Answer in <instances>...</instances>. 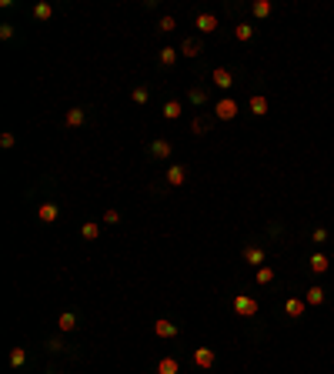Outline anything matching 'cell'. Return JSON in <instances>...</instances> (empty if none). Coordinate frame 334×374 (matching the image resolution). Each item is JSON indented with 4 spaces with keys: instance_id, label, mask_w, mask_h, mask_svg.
Listing matches in <instances>:
<instances>
[{
    "instance_id": "cell-28",
    "label": "cell",
    "mask_w": 334,
    "mask_h": 374,
    "mask_svg": "<svg viewBox=\"0 0 334 374\" xmlns=\"http://www.w3.org/2000/svg\"><path fill=\"white\" fill-rule=\"evenodd\" d=\"M251 10H254V17H267V14H271V3H267V0H258Z\"/></svg>"
},
{
    "instance_id": "cell-32",
    "label": "cell",
    "mask_w": 334,
    "mask_h": 374,
    "mask_svg": "<svg viewBox=\"0 0 334 374\" xmlns=\"http://www.w3.org/2000/svg\"><path fill=\"white\" fill-rule=\"evenodd\" d=\"M47 351H64V341H60V337H50V341H47Z\"/></svg>"
},
{
    "instance_id": "cell-12",
    "label": "cell",
    "mask_w": 334,
    "mask_h": 374,
    "mask_svg": "<svg viewBox=\"0 0 334 374\" xmlns=\"http://www.w3.org/2000/svg\"><path fill=\"white\" fill-rule=\"evenodd\" d=\"M154 374H181L177 357H161V361H157V371H154Z\"/></svg>"
},
{
    "instance_id": "cell-21",
    "label": "cell",
    "mask_w": 334,
    "mask_h": 374,
    "mask_svg": "<svg viewBox=\"0 0 334 374\" xmlns=\"http://www.w3.org/2000/svg\"><path fill=\"white\" fill-rule=\"evenodd\" d=\"M311 271H314V274H324V271H328V257H324V254H311Z\"/></svg>"
},
{
    "instance_id": "cell-23",
    "label": "cell",
    "mask_w": 334,
    "mask_h": 374,
    "mask_svg": "<svg viewBox=\"0 0 334 374\" xmlns=\"http://www.w3.org/2000/svg\"><path fill=\"white\" fill-rule=\"evenodd\" d=\"M234 37L238 40H251L254 37V27H251V23H238V27H234Z\"/></svg>"
},
{
    "instance_id": "cell-15",
    "label": "cell",
    "mask_w": 334,
    "mask_h": 374,
    "mask_svg": "<svg viewBox=\"0 0 334 374\" xmlns=\"http://www.w3.org/2000/svg\"><path fill=\"white\" fill-rule=\"evenodd\" d=\"M177 57H181V50H177V47H164V50L157 54V60H161L164 67H174V64H177Z\"/></svg>"
},
{
    "instance_id": "cell-20",
    "label": "cell",
    "mask_w": 334,
    "mask_h": 374,
    "mask_svg": "<svg viewBox=\"0 0 334 374\" xmlns=\"http://www.w3.org/2000/svg\"><path fill=\"white\" fill-rule=\"evenodd\" d=\"M164 117L167 120H177V117H181V100H167L164 104Z\"/></svg>"
},
{
    "instance_id": "cell-26",
    "label": "cell",
    "mask_w": 334,
    "mask_h": 374,
    "mask_svg": "<svg viewBox=\"0 0 334 374\" xmlns=\"http://www.w3.org/2000/svg\"><path fill=\"white\" fill-rule=\"evenodd\" d=\"M130 97H134V104H147V100H150V91H147V87H134V94H130Z\"/></svg>"
},
{
    "instance_id": "cell-9",
    "label": "cell",
    "mask_w": 334,
    "mask_h": 374,
    "mask_svg": "<svg viewBox=\"0 0 334 374\" xmlns=\"http://www.w3.org/2000/svg\"><path fill=\"white\" fill-rule=\"evenodd\" d=\"M57 327H60L64 334H71V331H77V314H74V311H64V314L57 318Z\"/></svg>"
},
{
    "instance_id": "cell-10",
    "label": "cell",
    "mask_w": 334,
    "mask_h": 374,
    "mask_svg": "<svg viewBox=\"0 0 334 374\" xmlns=\"http://www.w3.org/2000/svg\"><path fill=\"white\" fill-rule=\"evenodd\" d=\"M187 181V170L181 167V164H174V167H167V184L170 187H181Z\"/></svg>"
},
{
    "instance_id": "cell-25",
    "label": "cell",
    "mask_w": 334,
    "mask_h": 374,
    "mask_svg": "<svg viewBox=\"0 0 334 374\" xmlns=\"http://www.w3.org/2000/svg\"><path fill=\"white\" fill-rule=\"evenodd\" d=\"M157 30H161V34H174V30H177V20H174V17H161Z\"/></svg>"
},
{
    "instance_id": "cell-30",
    "label": "cell",
    "mask_w": 334,
    "mask_h": 374,
    "mask_svg": "<svg viewBox=\"0 0 334 374\" xmlns=\"http://www.w3.org/2000/svg\"><path fill=\"white\" fill-rule=\"evenodd\" d=\"M0 37H3V40L14 37V23H0Z\"/></svg>"
},
{
    "instance_id": "cell-5",
    "label": "cell",
    "mask_w": 334,
    "mask_h": 374,
    "mask_svg": "<svg viewBox=\"0 0 334 374\" xmlns=\"http://www.w3.org/2000/svg\"><path fill=\"white\" fill-rule=\"evenodd\" d=\"M211 80H214V84H217L221 91H231V87H234V74H231L227 67H217V70L211 74Z\"/></svg>"
},
{
    "instance_id": "cell-4",
    "label": "cell",
    "mask_w": 334,
    "mask_h": 374,
    "mask_svg": "<svg viewBox=\"0 0 334 374\" xmlns=\"http://www.w3.org/2000/svg\"><path fill=\"white\" fill-rule=\"evenodd\" d=\"M150 157H157V161H167L170 157V140H164V137H157V140H150Z\"/></svg>"
},
{
    "instance_id": "cell-11",
    "label": "cell",
    "mask_w": 334,
    "mask_h": 374,
    "mask_svg": "<svg viewBox=\"0 0 334 374\" xmlns=\"http://www.w3.org/2000/svg\"><path fill=\"white\" fill-rule=\"evenodd\" d=\"M304 307H308V301H301V298H287V304H284V311H287V318H301L304 314Z\"/></svg>"
},
{
    "instance_id": "cell-24",
    "label": "cell",
    "mask_w": 334,
    "mask_h": 374,
    "mask_svg": "<svg viewBox=\"0 0 334 374\" xmlns=\"http://www.w3.org/2000/svg\"><path fill=\"white\" fill-rule=\"evenodd\" d=\"M24 361H27V351H24V348H14V351H10V368H24Z\"/></svg>"
},
{
    "instance_id": "cell-1",
    "label": "cell",
    "mask_w": 334,
    "mask_h": 374,
    "mask_svg": "<svg viewBox=\"0 0 334 374\" xmlns=\"http://www.w3.org/2000/svg\"><path fill=\"white\" fill-rule=\"evenodd\" d=\"M234 311H238L241 318H254V314H258V301L247 298V294H238V298H234Z\"/></svg>"
},
{
    "instance_id": "cell-29",
    "label": "cell",
    "mask_w": 334,
    "mask_h": 374,
    "mask_svg": "<svg viewBox=\"0 0 334 374\" xmlns=\"http://www.w3.org/2000/svg\"><path fill=\"white\" fill-rule=\"evenodd\" d=\"M187 97H191V104H204V100H207V94H204V87H194V91L187 94Z\"/></svg>"
},
{
    "instance_id": "cell-3",
    "label": "cell",
    "mask_w": 334,
    "mask_h": 374,
    "mask_svg": "<svg viewBox=\"0 0 334 374\" xmlns=\"http://www.w3.org/2000/svg\"><path fill=\"white\" fill-rule=\"evenodd\" d=\"M154 334L157 337H177L181 334V327H177V324H174V321H154Z\"/></svg>"
},
{
    "instance_id": "cell-27",
    "label": "cell",
    "mask_w": 334,
    "mask_h": 374,
    "mask_svg": "<svg viewBox=\"0 0 334 374\" xmlns=\"http://www.w3.org/2000/svg\"><path fill=\"white\" fill-rule=\"evenodd\" d=\"M254 278H258V284H271V280H274V271H271V267H258Z\"/></svg>"
},
{
    "instance_id": "cell-35",
    "label": "cell",
    "mask_w": 334,
    "mask_h": 374,
    "mask_svg": "<svg viewBox=\"0 0 334 374\" xmlns=\"http://www.w3.org/2000/svg\"><path fill=\"white\" fill-rule=\"evenodd\" d=\"M14 140H17L14 134H3V137H0V144H3V147H14Z\"/></svg>"
},
{
    "instance_id": "cell-33",
    "label": "cell",
    "mask_w": 334,
    "mask_h": 374,
    "mask_svg": "<svg viewBox=\"0 0 334 374\" xmlns=\"http://www.w3.org/2000/svg\"><path fill=\"white\" fill-rule=\"evenodd\" d=\"M191 127H194V134H204V131H207V124H204V117H197V120H194V124H191Z\"/></svg>"
},
{
    "instance_id": "cell-16",
    "label": "cell",
    "mask_w": 334,
    "mask_h": 374,
    "mask_svg": "<svg viewBox=\"0 0 334 374\" xmlns=\"http://www.w3.org/2000/svg\"><path fill=\"white\" fill-rule=\"evenodd\" d=\"M181 54H184V57H197V54H201V40H194V37L184 40V44H181Z\"/></svg>"
},
{
    "instance_id": "cell-13",
    "label": "cell",
    "mask_w": 334,
    "mask_h": 374,
    "mask_svg": "<svg viewBox=\"0 0 334 374\" xmlns=\"http://www.w3.org/2000/svg\"><path fill=\"white\" fill-rule=\"evenodd\" d=\"M64 120H67V127H84V120H87V114H84V107H71Z\"/></svg>"
},
{
    "instance_id": "cell-19",
    "label": "cell",
    "mask_w": 334,
    "mask_h": 374,
    "mask_svg": "<svg viewBox=\"0 0 334 374\" xmlns=\"http://www.w3.org/2000/svg\"><path fill=\"white\" fill-rule=\"evenodd\" d=\"M304 301H308V304H314V307H317V304H324V287H317V284H314V287L304 294Z\"/></svg>"
},
{
    "instance_id": "cell-8",
    "label": "cell",
    "mask_w": 334,
    "mask_h": 374,
    "mask_svg": "<svg viewBox=\"0 0 334 374\" xmlns=\"http://www.w3.org/2000/svg\"><path fill=\"white\" fill-rule=\"evenodd\" d=\"M244 261L247 264H254V267H264V247H244Z\"/></svg>"
},
{
    "instance_id": "cell-18",
    "label": "cell",
    "mask_w": 334,
    "mask_h": 374,
    "mask_svg": "<svg viewBox=\"0 0 334 374\" xmlns=\"http://www.w3.org/2000/svg\"><path fill=\"white\" fill-rule=\"evenodd\" d=\"M251 114H254V117H264V114H267V100H264V97H251Z\"/></svg>"
},
{
    "instance_id": "cell-2",
    "label": "cell",
    "mask_w": 334,
    "mask_h": 374,
    "mask_svg": "<svg viewBox=\"0 0 334 374\" xmlns=\"http://www.w3.org/2000/svg\"><path fill=\"white\" fill-rule=\"evenodd\" d=\"M214 114H217L221 120H234V117H238V100H234V97H224V100H217Z\"/></svg>"
},
{
    "instance_id": "cell-34",
    "label": "cell",
    "mask_w": 334,
    "mask_h": 374,
    "mask_svg": "<svg viewBox=\"0 0 334 374\" xmlns=\"http://www.w3.org/2000/svg\"><path fill=\"white\" fill-rule=\"evenodd\" d=\"M324 241H328V231H324V227H317V231H314V244H324Z\"/></svg>"
},
{
    "instance_id": "cell-17",
    "label": "cell",
    "mask_w": 334,
    "mask_h": 374,
    "mask_svg": "<svg viewBox=\"0 0 334 374\" xmlns=\"http://www.w3.org/2000/svg\"><path fill=\"white\" fill-rule=\"evenodd\" d=\"M80 234H84V241H97V237H100V224L87 221V224L80 227Z\"/></svg>"
},
{
    "instance_id": "cell-31",
    "label": "cell",
    "mask_w": 334,
    "mask_h": 374,
    "mask_svg": "<svg viewBox=\"0 0 334 374\" xmlns=\"http://www.w3.org/2000/svg\"><path fill=\"white\" fill-rule=\"evenodd\" d=\"M117 221H120L117 210H104V224H117Z\"/></svg>"
},
{
    "instance_id": "cell-7",
    "label": "cell",
    "mask_w": 334,
    "mask_h": 374,
    "mask_svg": "<svg viewBox=\"0 0 334 374\" xmlns=\"http://www.w3.org/2000/svg\"><path fill=\"white\" fill-rule=\"evenodd\" d=\"M194 364H197V368H214V351H211V348H197V351H194Z\"/></svg>"
},
{
    "instance_id": "cell-6",
    "label": "cell",
    "mask_w": 334,
    "mask_h": 374,
    "mask_svg": "<svg viewBox=\"0 0 334 374\" xmlns=\"http://www.w3.org/2000/svg\"><path fill=\"white\" fill-rule=\"evenodd\" d=\"M194 23H197L201 34H214V30H217V17H214V14H197Z\"/></svg>"
},
{
    "instance_id": "cell-22",
    "label": "cell",
    "mask_w": 334,
    "mask_h": 374,
    "mask_svg": "<svg viewBox=\"0 0 334 374\" xmlns=\"http://www.w3.org/2000/svg\"><path fill=\"white\" fill-rule=\"evenodd\" d=\"M34 17L37 20H50L54 17V7H50V3H37V7H34Z\"/></svg>"
},
{
    "instance_id": "cell-14",
    "label": "cell",
    "mask_w": 334,
    "mask_h": 374,
    "mask_svg": "<svg viewBox=\"0 0 334 374\" xmlns=\"http://www.w3.org/2000/svg\"><path fill=\"white\" fill-rule=\"evenodd\" d=\"M37 217H40V221H44V224H54L57 217H60V210H57V204H40Z\"/></svg>"
}]
</instances>
